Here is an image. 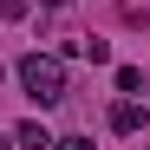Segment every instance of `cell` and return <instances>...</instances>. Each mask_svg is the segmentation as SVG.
Listing matches in <instances>:
<instances>
[{"instance_id":"cell-1","label":"cell","mask_w":150,"mask_h":150,"mask_svg":"<svg viewBox=\"0 0 150 150\" xmlns=\"http://www.w3.org/2000/svg\"><path fill=\"white\" fill-rule=\"evenodd\" d=\"M20 85H26L33 105H59V98H65V65L46 59V52H26V59H20Z\"/></svg>"},{"instance_id":"cell-2","label":"cell","mask_w":150,"mask_h":150,"mask_svg":"<svg viewBox=\"0 0 150 150\" xmlns=\"http://www.w3.org/2000/svg\"><path fill=\"white\" fill-rule=\"evenodd\" d=\"M111 131H117V137H137V131H144V111L131 105V98H124V105L111 111Z\"/></svg>"},{"instance_id":"cell-3","label":"cell","mask_w":150,"mask_h":150,"mask_svg":"<svg viewBox=\"0 0 150 150\" xmlns=\"http://www.w3.org/2000/svg\"><path fill=\"white\" fill-rule=\"evenodd\" d=\"M13 144H20V150H52V131L33 117V124H20V131H13Z\"/></svg>"},{"instance_id":"cell-4","label":"cell","mask_w":150,"mask_h":150,"mask_svg":"<svg viewBox=\"0 0 150 150\" xmlns=\"http://www.w3.org/2000/svg\"><path fill=\"white\" fill-rule=\"evenodd\" d=\"M117 91L137 98V91H144V72H137V65H117Z\"/></svg>"},{"instance_id":"cell-5","label":"cell","mask_w":150,"mask_h":150,"mask_svg":"<svg viewBox=\"0 0 150 150\" xmlns=\"http://www.w3.org/2000/svg\"><path fill=\"white\" fill-rule=\"evenodd\" d=\"M0 20H26V0H0Z\"/></svg>"},{"instance_id":"cell-6","label":"cell","mask_w":150,"mask_h":150,"mask_svg":"<svg viewBox=\"0 0 150 150\" xmlns=\"http://www.w3.org/2000/svg\"><path fill=\"white\" fill-rule=\"evenodd\" d=\"M52 150H98V144H85V137H52Z\"/></svg>"},{"instance_id":"cell-7","label":"cell","mask_w":150,"mask_h":150,"mask_svg":"<svg viewBox=\"0 0 150 150\" xmlns=\"http://www.w3.org/2000/svg\"><path fill=\"white\" fill-rule=\"evenodd\" d=\"M0 150H13V137H0Z\"/></svg>"},{"instance_id":"cell-8","label":"cell","mask_w":150,"mask_h":150,"mask_svg":"<svg viewBox=\"0 0 150 150\" xmlns=\"http://www.w3.org/2000/svg\"><path fill=\"white\" fill-rule=\"evenodd\" d=\"M46 7H65V0H46Z\"/></svg>"}]
</instances>
